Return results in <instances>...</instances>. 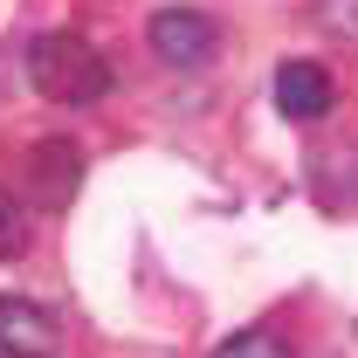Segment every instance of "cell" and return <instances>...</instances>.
Returning a JSON list of instances; mask_svg holds the SVG:
<instances>
[{"label":"cell","mask_w":358,"mask_h":358,"mask_svg":"<svg viewBox=\"0 0 358 358\" xmlns=\"http://www.w3.org/2000/svg\"><path fill=\"white\" fill-rule=\"evenodd\" d=\"M28 83L48 103H96L110 90V62L83 35H35L28 42Z\"/></svg>","instance_id":"6da1fadb"},{"label":"cell","mask_w":358,"mask_h":358,"mask_svg":"<svg viewBox=\"0 0 358 358\" xmlns=\"http://www.w3.org/2000/svg\"><path fill=\"white\" fill-rule=\"evenodd\" d=\"M83 186V152L69 138H35L21 159V193L35 207H69V193Z\"/></svg>","instance_id":"7a4b0ae2"},{"label":"cell","mask_w":358,"mask_h":358,"mask_svg":"<svg viewBox=\"0 0 358 358\" xmlns=\"http://www.w3.org/2000/svg\"><path fill=\"white\" fill-rule=\"evenodd\" d=\"M145 35H152V55L173 62V69H200V62L221 48V28H214L200 7H159Z\"/></svg>","instance_id":"3957f363"},{"label":"cell","mask_w":358,"mask_h":358,"mask_svg":"<svg viewBox=\"0 0 358 358\" xmlns=\"http://www.w3.org/2000/svg\"><path fill=\"white\" fill-rule=\"evenodd\" d=\"M0 352L7 358H55V317L28 296H0Z\"/></svg>","instance_id":"277c9868"},{"label":"cell","mask_w":358,"mask_h":358,"mask_svg":"<svg viewBox=\"0 0 358 358\" xmlns=\"http://www.w3.org/2000/svg\"><path fill=\"white\" fill-rule=\"evenodd\" d=\"M331 96H338V90H331V69H324V62H282V69H275V103H282V117H303V124H310V117L331 110Z\"/></svg>","instance_id":"5b68a950"},{"label":"cell","mask_w":358,"mask_h":358,"mask_svg":"<svg viewBox=\"0 0 358 358\" xmlns=\"http://www.w3.org/2000/svg\"><path fill=\"white\" fill-rule=\"evenodd\" d=\"M21 248H28V207H21V193L0 186V255H21Z\"/></svg>","instance_id":"8992f818"},{"label":"cell","mask_w":358,"mask_h":358,"mask_svg":"<svg viewBox=\"0 0 358 358\" xmlns=\"http://www.w3.org/2000/svg\"><path fill=\"white\" fill-rule=\"evenodd\" d=\"M214 358H289V345H282L275 331H234Z\"/></svg>","instance_id":"52a82bcc"},{"label":"cell","mask_w":358,"mask_h":358,"mask_svg":"<svg viewBox=\"0 0 358 358\" xmlns=\"http://www.w3.org/2000/svg\"><path fill=\"white\" fill-rule=\"evenodd\" d=\"M317 14L331 21V35H358V0H317Z\"/></svg>","instance_id":"ba28073f"}]
</instances>
